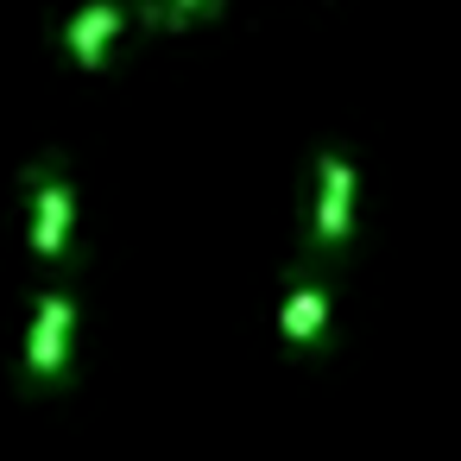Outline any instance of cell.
Returning <instances> with one entry per match:
<instances>
[{
    "instance_id": "8992f818",
    "label": "cell",
    "mask_w": 461,
    "mask_h": 461,
    "mask_svg": "<svg viewBox=\"0 0 461 461\" xmlns=\"http://www.w3.org/2000/svg\"><path fill=\"white\" fill-rule=\"evenodd\" d=\"M203 14H221V0H140V20L152 32H190Z\"/></svg>"
},
{
    "instance_id": "3957f363",
    "label": "cell",
    "mask_w": 461,
    "mask_h": 461,
    "mask_svg": "<svg viewBox=\"0 0 461 461\" xmlns=\"http://www.w3.org/2000/svg\"><path fill=\"white\" fill-rule=\"evenodd\" d=\"M354 165L341 152H316V196H310V247L316 253H341L354 234Z\"/></svg>"
},
{
    "instance_id": "277c9868",
    "label": "cell",
    "mask_w": 461,
    "mask_h": 461,
    "mask_svg": "<svg viewBox=\"0 0 461 461\" xmlns=\"http://www.w3.org/2000/svg\"><path fill=\"white\" fill-rule=\"evenodd\" d=\"M121 26H127V14H121V0H89V7H77L70 14V26H64V51L77 58V70H102L108 64V45L121 39Z\"/></svg>"
},
{
    "instance_id": "7a4b0ae2",
    "label": "cell",
    "mask_w": 461,
    "mask_h": 461,
    "mask_svg": "<svg viewBox=\"0 0 461 461\" xmlns=\"http://www.w3.org/2000/svg\"><path fill=\"white\" fill-rule=\"evenodd\" d=\"M26 190H32V253L45 266H64V253L77 240V190H70V171L58 158H45V165L26 171Z\"/></svg>"
},
{
    "instance_id": "5b68a950",
    "label": "cell",
    "mask_w": 461,
    "mask_h": 461,
    "mask_svg": "<svg viewBox=\"0 0 461 461\" xmlns=\"http://www.w3.org/2000/svg\"><path fill=\"white\" fill-rule=\"evenodd\" d=\"M278 335H285L291 348H322V341H329V285H322L316 272H303V278L285 291V303H278Z\"/></svg>"
},
{
    "instance_id": "6da1fadb",
    "label": "cell",
    "mask_w": 461,
    "mask_h": 461,
    "mask_svg": "<svg viewBox=\"0 0 461 461\" xmlns=\"http://www.w3.org/2000/svg\"><path fill=\"white\" fill-rule=\"evenodd\" d=\"M70 360H77V297L70 291H45L39 310H32V335H26V385L45 392V385H64L70 379Z\"/></svg>"
}]
</instances>
